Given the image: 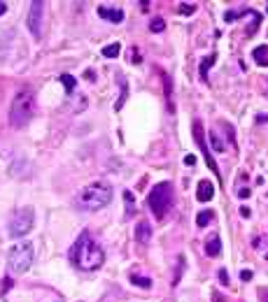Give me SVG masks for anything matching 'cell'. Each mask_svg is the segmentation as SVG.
I'll return each instance as SVG.
<instances>
[{
	"label": "cell",
	"instance_id": "obj_1",
	"mask_svg": "<svg viewBox=\"0 0 268 302\" xmlns=\"http://www.w3.org/2000/svg\"><path fill=\"white\" fill-rule=\"evenodd\" d=\"M70 263L77 270L91 272V270H98L105 263V251L100 249V244L93 240V235L89 230H84L77 237V242L72 244L70 249Z\"/></svg>",
	"mask_w": 268,
	"mask_h": 302
},
{
	"label": "cell",
	"instance_id": "obj_2",
	"mask_svg": "<svg viewBox=\"0 0 268 302\" xmlns=\"http://www.w3.org/2000/svg\"><path fill=\"white\" fill-rule=\"evenodd\" d=\"M112 202V186L110 181H93L89 186H84L77 196V204L87 212H100L103 207Z\"/></svg>",
	"mask_w": 268,
	"mask_h": 302
},
{
	"label": "cell",
	"instance_id": "obj_3",
	"mask_svg": "<svg viewBox=\"0 0 268 302\" xmlns=\"http://www.w3.org/2000/svg\"><path fill=\"white\" fill-rule=\"evenodd\" d=\"M33 114H35V96L30 89H21L9 107V124L14 128H24L33 119Z\"/></svg>",
	"mask_w": 268,
	"mask_h": 302
},
{
	"label": "cell",
	"instance_id": "obj_4",
	"mask_svg": "<svg viewBox=\"0 0 268 302\" xmlns=\"http://www.w3.org/2000/svg\"><path fill=\"white\" fill-rule=\"evenodd\" d=\"M173 200H175V191H173V184H170V181L156 184V186L149 191V196H147V204H149V209L156 214V219H163V216L170 212Z\"/></svg>",
	"mask_w": 268,
	"mask_h": 302
},
{
	"label": "cell",
	"instance_id": "obj_5",
	"mask_svg": "<svg viewBox=\"0 0 268 302\" xmlns=\"http://www.w3.org/2000/svg\"><path fill=\"white\" fill-rule=\"evenodd\" d=\"M33 260H35V249H33L30 242H19V244H14L7 253V267L12 275H24V272H28L30 265H33Z\"/></svg>",
	"mask_w": 268,
	"mask_h": 302
},
{
	"label": "cell",
	"instance_id": "obj_6",
	"mask_svg": "<svg viewBox=\"0 0 268 302\" xmlns=\"http://www.w3.org/2000/svg\"><path fill=\"white\" fill-rule=\"evenodd\" d=\"M33 223H35V212L33 207H21L14 212V216L9 219V235L12 237H26L28 232L33 230Z\"/></svg>",
	"mask_w": 268,
	"mask_h": 302
},
{
	"label": "cell",
	"instance_id": "obj_7",
	"mask_svg": "<svg viewBox=\"0 0 268 302\" xmlns=\"http://www.w3.org/2000/svg\"><path fill=\"white\" fill-rule=\"evenodd\" d=\"M42 14H45V2H30V12H28V19H26V26L30 30L33 37H40L42 35Z\"/></svg>",
	"mask_w": 268,
	"mask_h": 302
},
{
	"label": "cell",
	"instance_id": "obj_8",
	"mask_svg": "<svg viewBox=\"0 0 268 302\" xmlns=\"http://www.w3.org/2000/svg\"><path fill=\"white\" fill-rule=\"evenodd\" d=\"M194 135H196V142H198V147L203 149V158H206L208 168L212 170V172H217V175H219V170H217V163H214V160L210 158V151L206 149V140H203V126H201V121H196V124H194Z\"/></svg>",
	"mask_w": 268,
	"mask_h": 302
},
{
	"label": "cell",
	"instance_id": "obj_9",
	"mask_svg": "<svg viewBox=\"0 0 268 302\" xmlns=\"http://www.w3.org/2000/svg\"><path fill=\"white\" fill-rule=\"evenodd\" d=\"M135 240L140 242V244H147V242L152 240V223L147 221V219L135 223Z\"/></svg>",
	"mask_w": 268,
	"mask_h": 302
},
{
	"label": "cell",
	"instance_id": "obj_10",
	"mask_svg": "<svg viewBox=\"0 0 268 302\" xmlns=\"http://www.w3.org/2000/svg\"><path fill=\"white\" fill-rule=\"evenodd\" d=\"M212 196H214V184L208 181V179H201V181H198V188H196V198L201 202H210Z\"/></svg>",
	"mask_w": 268,
	"mask_h": 302
},
{
	"label": "cell",
	"instance_id": "obj_11",
	"mask_svg": "<svg viewBox=\"0 0 268 302\" xmlns=\"http://www.w3.org/2000/svg\"><path fill=\"white\" fill-rule=\"evenodd\" d=\"M98 17L105 19V21H112V24H119V21H124V9L105 7V5H100V7H98Z\"/></svg>",
	"mask_w": 268,
	"mask_h": 302
},
{
	"label": "cell",
	"instance_id": "obj_12",
	"mask_svg": "<svg viewBox=\"0 0 268 302\" xmlns=\"http://www.w3.org/2000/svg\"><path fill=\"white\" fill-rule=\"evenodd\" d=\"M206 253L210 258H217L222 253V240H219V235H210L206 240Z\"/></svg>",
	"mask_w": 268,
	"mask_h": 302
},
{
	"label": "cell",
	"instance_id": "obj_13",
	"mask_svg": "<svg viewBox=\"0 0 268 302\" xmlns=\"http://www.w3.org/2000/svg\"><path fill=\"white\" fill-rule=\"evenodd\" d=\"M252 56H254V61L259 63V65H264V68H266V65H268V45L254 47V51H252Z\"/></svg>",
	"mask_w": 268,
	"mask_h": 302
},
{
	"label": "cell",
	"instance_id": "obj_14",
	"mask_svg": "<svg viewBox=\"0 0 268 302\" xmlns=\"http://www.w3.org/2000/svg\"><path fill=\"white\" fill-rule=\"evenodd\" d=\"M210 144H212V149L217 151V153L226 151V144L222 142V137H219V133H217V128H212V130H210Z\"/></svg>",
	"mask_w": 268,
	"mask_h": 302
},
{
	"label": "cell",
	"instance_id": "obj_15",
	"mask_svg": "<svg viewBox=\"0 0 268 302\" xmlns=\"http://www.w3.org/2000/svg\"><path fill=\"white\" fill-rule=\"evenodd\" d=\"M214 219V212H210V209H203V212H198L196 216V226L198 228H206V226H210Z\"/></svg>",
	"mask_w": 268,
	"mask_h": 302
},
{
	"label": "cell",
	"instance_id": "obj_16",
	"mask_svg": "<svg viewBox=\"0 0 268 302\" xmlns=\"http://www.w3.org/2000/svg\"><path fill=\"white\" fill-rule=\"evenodd\" d=\"M131 284L140 286V288H152V279H147V277H140V275H131Z\"/></svg>",
	"mask_w": 268,
	"mask_h": 302
},
{
	"label": "cell",
	"instance_id": "obj_17",
	"mask_svg": "<svg viewBox=\"0 0 268 302\" xmlns=\"http://www.w3.org/2000/svg\"><path fill=\"white\" fill-rule=\"evenodd\" d=\"M119 51H121V47L119 45H107L105 49H103V56H105V58H117Z\"/></svg>",
	"mask_w": 268,
	"mask_h": 302
},
{
	"label": "cell",
	"instance_id": "obj_18",
	"mask_svg": "<svg viewBox=\"0 0 268 302\" xmlns=\"http://www.w3.org/2000/svg\"><path fill=\"white\" fill-rule=\"evenodd\" d=\"M119 81H121V96H119V100H117L115 109H121V105H124V100H126V93H128V84H126V79L119 77Z\"/></svg>",
	"mask_w": 268,
	"mask_h": 302
},
{
	"label": "cell",
	"instance_id": "obj_19",
	"mask_svg": "<svg viewBox=\"0 0 268 302\" xmlns=\"http://www.w3.org/2000/svg\"><path fill=\"white\" fill-rule=\"evenodd\" d=\"M61 81H63V86H65L68 93L75 91V77H70V75H61Z\"/></svg>",
	"mask_w": 268,
	"mask_h": 302
},
{
	"label": "cell",
	"instance_id": "obj_20",
	"mask_svg": "<svg viewBox=\"0 0 268 302\" xmlns=\"http://www.w3.org/2000/svg\"><path fill=\"white\" fill-rule=\"evenodd\" d=\"M163 26H166V24H163V19H161V17H156V19H152V21H149V30H152V33H161V30H163Z\"/></svg>",
	"mask_w": 268,
	"mask_h": 302
},
{
	"label": "cell",
	"instance_id": "obj_21",
	"mask_svg": "<svg viewBox=\"0 0 268 302\" xmlns=\"http://www.w3.org/2000/svg\"><path fill=\"white\" fill-rule=\"evenodd\" d=\"M214 61H217V56H208L206 61L201 63V72H203V79H206V77H208V68H210V65H212Z\"/></svg>",
	"mask_w": 268,
	"mask_h": 302
},
{
	"label": "cell",
	"instance_id": "obj_22",
	"mask_svg": "<svg viewBox=\"0 0 268 302\" xmlns=\"http://www.w3.org/2000/svg\"><path fill=\"white\" fill-rule=\"evenodd\" d=\"M194 9H196V5H179L178 12L179 14H194Z\"/></svg>",
	"mask_w": 268,
	"mask_h": 302
},
{
	"label": "cell",
	"instance_id": "obj_23",
	"mask_svg": "<svg viewBox=\"0 0 268 302\" xmlns=\"http://www.w3.org/2000/svg\"><path fill=\"white\" fill-rule=\"evenodd\" d=\"M182 267H184V258H178V275H175V279H173V284H178L179 277H182Z\"/></svg>",
	"mask_w": 268,
	"mask_h": 302
},
{
	"label": "cell",
	"instance_id": "obj_24",
	"mask_svg": "<svg viewBox=\"0 0 268 302\" xmlns=\"http://www.w3.org/2000/svg\"><path fill=\"white\" fill-rule=\"evenodd\" d=\"M219 284L229 286V275H226V270H219Z\"/></svg>",
	"mask_w": 268,
	"mask_h": 302
},
{
	"label": "cell",
	"instance_id": "obj_25",
	"mask_svg": "<svg viewBox=\"0 0 268 302\" xmlns=\"http://www.w3.org/2000/svg\"><path fill=\"white\" fill-rule=\"evenodd\" d=\"M240 279H242V281H250V279H252V272H250V270H242Z\"/></svg>",
	"mask_w": 268,
	"mask_h": 302
},
{
	"label": "cell",
	"instance_id": "obj_26",
	"mask_svg": "<svg viewBox=\"0 0 268 302\" xmlns=\"http://www.w3.org/2000/svg\"><path fill=\"white\" fill-rule=\"evenodd\" d=\"M238 17H240V14H233V12H226V14H224L226 21H233V19H238Z\"/></svg>",
	"mask_w": 268,
	"mask_h": 302
},
{
	"label": "cell",
	"instance_id": "obj_27",
	"mask_svg": "<svg viewBox=\"0 0 268 302\" xmlns=\"http://www.w3.org/2000/svg\"><path fill=\"white\" fill-rule=\"evenodd\" d=\"M238 196H240L242 200H245V198H250V188H240V193H238Z\"/></svg>",
	"mask_w": 268,
	"mask_h": 302
},
{
	"label": "cell",
	"instance_id": "obj_28",
	"mask_svg": "<svg viewBox=\"0 0 268 302\" xmlns=\"http://www.w3.org/2000/svg\"><path fill=\"white\" fill-rule=\"evenodd\" d=\"M259 298L264 302H268V291H266V288H261V291H259Z\"/></svg>",
	"mask_w": 268,
	"mask_h": 302
},
{
	"label": "cell",
	"instance_id": "obj_29",
	"mask_svg": "<svg viewBox=\"0 0 268 302\" xmlns=\"http://www.w3.org/2000/svg\"><path fill=\"white\" fill-rule=\"evenodd\" d=\"M212 300H214V302H224V295L214 291V293H212Z\"/></svg>",
	"mask_w": 268,
	"mask_h": 302
},
{
	"label": "cell",
	"instance_id": "obj_30",
	"mask_svg": "<svg viewBox=\"0 0 268 302\" xmlns=\"http://www.w3.org/2000/svg\"><path fill=\"white\" fill-rule=\"evenodd\" d=\"M5 12H7V2H2V0H0V17H2Z\"/></svg>",
	"mask_w": 268,
	"mask_h": 302
},
{
	"label": "cell",
	"instance_id": "obj_31",
	"mask_svg": "<svg viewBox=\"0 0 268 302\" xmlns=\"http://www.w3.org/2000/svg\"><path fill=\"white\" fill-rule=\"evenodd\" d=\"M184 163H187V165H194V163H196V156H187V158H184Z\"/></svg>",
	"mask_w": 268,
	"mask_h": 302
},
{
	"label": "cell",
	"instance_id": "obj_32",
	"mask_svg": "<svg viewBox=\"0 0 268 302\" xmlns=\"http://www.w3.org/2000/svg\"><path fill=\"white\" fill-rule=\"evenodd\" d=\"M59 302H61V300H59Z\"/></svg>",
	"mask_w": 268,
	"mask_h": 302
}]
</instances>
